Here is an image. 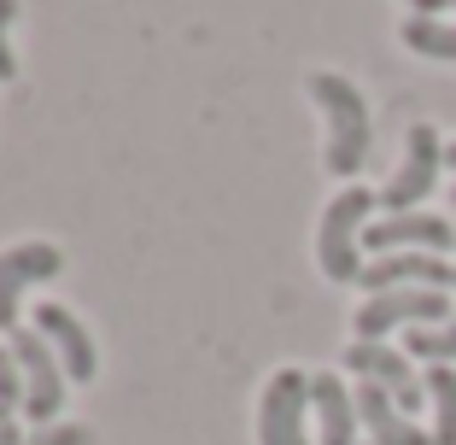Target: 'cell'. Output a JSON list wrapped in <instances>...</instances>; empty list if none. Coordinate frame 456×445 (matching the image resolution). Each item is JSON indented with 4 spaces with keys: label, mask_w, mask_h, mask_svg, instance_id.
I'll return each instance as SVG.
<instances>
[{
    "label": "cell",
    "mask_w": 456,
    "mask_h": 445,
    "mask_svg": "<svg viewBox=\"0 0 456 445\" xmlns=\"http://www.w3.org/2000/svg\"><path fill=\"white\" fill-rule=\"evenodd\" d=\"M12 405H24V375H18L12 346L0 340V410H12Z\"/></svg>",
    "instance_id": "e0dca14e"
},
{
    "label": "cell",
    "mask_w": 456,
    "mask_h": 445,
    "mask_svg": "<svg viewBox=\"0 0 456 445\" xmlns=\"http://www.w3.org/2000/svg\"><path fill=\"white\" fill-rule=\"evenodd\" d=\"M29 328H36V334H47V346L59 351L65 381H94L100 351H94V340H88V328L77 323V310H65L59 299H41L36 317H29Z\"/></svg>",
    "instance_id": "30bf717a"
},
{
    "label": "cell",
    "mask_w": 456,
    "mask_h": 445,
    "mask_svg": "<svg viewBox=\"0 0 456 445\" xmlns=\"http://www.w3.org/2000/svg\"><path fill=\"white\" fill-rule=\"evenodd\" d=\"M305 95L322 106L328 118V176H357L362 164H369V141H375V123H369V100H362V88L351 77H339V70H310Z\"/></svg>",
    "instance_id": "6da1fadb"
},
{
    "label": "cell",
    "mask_w": 456,
    "mask_h": 445,
    "mask_svg": "<svg viewBox=\"0 0 456 445\" xmlns=\"http://www.w3.org/2000/svg\"><path fill=\"white\" fill-rule=\"evenodd\" d=\"M24 445H94V428H82V422H59V428H36Z\"/></svg>",
    "instance_id": "d6986e66"
},
{
    "label": "cell",
    "mask_w": 456,
    "mask_h": 445,
    "mask_svg": "<svg viewBox=\"0 0 456 445\" xmlns=\"http://www.w3.org/2000/svg\"><path fill=\"white\" fill-rule=\"evenodd\" d=\"M421 381H428V405H433V445H456V369L433 364Z\"/></svg>",
    "instance_id": "9a60e30c"
},
{
    "label": "cell",
    "mask_w": 456,
    "mask_h": 445,
    "mask_svg": "<svg viewBox=\"0 0 456 445\" xmlns=\"http://www.w3.org/2000/svg\"><path fill=\"white\" fill-rule=\"evenodd\" d=\"M439 170H444V141H439V129H433V123H410V136H403V159H398V170H392V182L380 188L387 217L421 211V200L433 194Z\"/></svg>",
    "instance_id": "52a82bcc"
},
{
    "label": "cell",
    "mask_w": 456,
    "mask_h": 445,
    "mask_svg": "<svg viewBox=\"0 0 456 445\" xmlns=\"http://www.w3.org/2000/svg\"><path fill=\"white\" fill-rule=\"evenodd\" d=\"M362 246L375 258H387V252H439L444 258L456 246V229H451V217H439V211H398V217L369 223Z\"/></svg>",
    "instance_id": "9c48e42d"
},
{
    "label": "cell",
    "mask_w": 456,
    "mask_h": 445,
    "mask_svg": "<svg viewBox=\"0 0 456 445\" xmlns=\"http://www.w3.org/2000/svg\"><path fill=\"white\" fill-rule=\"evenodd\" d=\"M456 317V299L444 287H392V293H369L351 317L357 340H387L398 328H439Z\"/></svg>",
    "instance_id": "3957f363"
},
{
    "label": "cell",
    "mask_w": 456,
    "mask_h": 445,
    "mask_svg": "<svg viewBox=\"0 0 456 445\" xmlns=\"http://www.w3.org/2000/svg\"><path fill=\"white\" fill-rule=\"evenodd\" d=\"M398 41L421 59H456V18H403Z\"/></svg>",
    "instance_id": "5bb4252c"
},
{
    "label": "cell",
    "mask_w": 456,
    "mask_h": 445,
    "mask_svg": "<svg viewBox=\"0 0 456 445\" xmlns=\"http://www.w3.org/2000/svg\"><path fill=\"white\" fill-rule=\"evenodd\" d=\"M369 293H392V287H456V264L439 252H387L375 264H362V282Z\"/></svg>",
    "instance_id": "8fae6325"
},
{
    "label": "cell",
    "mask_w": 456,
    "mask_h": 445,
    "mask_svg": "<svg viewBox=\"0 0 456 445\" xmlns=\"http://www.w3.org/2000/svg\"><path fill=\"white\" fill-rule=\"evenodd\" d=\"M339 369L357 381H369V387L392 392V405L403 410V416H416L421 405H428V381L416 375V358L403 346H387V340H351L346 351H339Z\"/></svg>",
    "instance_id": "277c9868"
},
{
    "label": "cell",
    "mask_w": 456,
    "mask_h": 445,
    "mask_svg": "<svg viewBox=\"0 0 456 445\" xmlns=\"http://www.w3.org/2000/svg\"><path fill=\"white\" fill-rule=\"evenodd\" d=\"M12 24H18V0H0V82L18 77V59H12Z\"/></svg>",
    "instance_id": "ac0fdd59"
},
{
    "label": "cell",
    "mask_w": 456,
    "mask_h": 445,
    "mask_svg": "<svg viewBox=\"0 0 456 445\" xmlns=\"http://www.w3.org/2000/svg\"><path fill=\"white\" fill-rule=\"evenodd\" d=\"M451 205H456V188H451Z\"/></svg>",
    "instance_id": "603a6c76"
},
{
    "label": "cell",
    "mask_w": 456,
    "mask_h": 445,
    "mask_svg": "<svg viewBox=\"0 0 456 445\" xmlns=\"http://www.w3.org/2000/svg\"><path fill=\"white\" fill-rule=\"evenodd\" d=\"M310 410H316V440L322 445H357V387L339 375H310Z\"/></svg>",
    "instance_id": "7c38bea8"
},
{
    "label": "cell",
    "mask_w": 456,
    "mask_h": 445,
    "mask_svg": "<svg viewBox=\"0 0 456 445\" xmlns=\"http://www.w3.org/2000/svg\"><path fill=\"white\" fill-rule=\"evenodd\" d=\"M456 0H410V18H451Z\"/></svg>",
    "instance_id": "ffe728a7"
},
{
    "label": "cell",
    "mask_w": 456,
    "mask_h": 445,
    "mask_svg": "<svg viewBox=\"0 0 456 445\" xmlns=\"http://www.w3.org/2000/svg\"><path fill=\"white\" fill-rule=\"evenodd\" d=\"M380 194L375 188H339L334 200H328L322 223H316V264H322V276L334 287H351L362 282V229H369V217H375Z\"/></svg>",
    "instance_id": "7a4b0ae2"
},
{
    "label": "cell",
    "mask_w": 456,
    "mask_h": 445,
    "mask_svg": "<svg viewBox=\"0 0 456 445\" xmlns=\"http://www.w3.org/2000/svg\"><path fill=\"white\" fill-rule=\"evenodd\" d=\"M0 445H24V433L12 428V416H0Z\"/></svg>",
    "instance_id": "44dd1931"
},
{
    "label": "cell",
    "mask_w": 456,
    "mask_h": 445,
    "mask_svg": "<svg viewBox=\"0 0 456 445\" xmlns=\"http://www.w3.org/2000/svg\"><path fill=\"white\" fill-rule=\"evenodd\" d=\"M444 164H451V170H456V141H444Z\"/></svg>",
    "instance_id": "7402d4cb"
},
{
    "label": "cell",
    "mask_w": 456,
    "mask_h": 445,
    "mask_svg": "<svg viewBox=\"0 0 456 445\" xmlns=\"http://www.w3.org/2000/svg\"><path fill=\"white\" fill-rule=\"evenodd\" d=\"M12 358H18V375H24V416L53 428V416L65 410V364L53 358L47 334L36 328H12Z\"/></svg>",
    "instance_id": "5b68a950"
},
{
    "label": "cell",
    "mask_w": 456,
    "mask_h": 445,
    "mask_svg": "<svg viewBox=\"0 0 456 445\" xmlns=\"http://www.w3.org/2000/svg\"><path fill=\"white\" fill-rule=\"evenodd\" d=\"M59 270H65V252H59L53 241H18L12 252H0V334L18 328V299H24V287L53 282Z\"/></svg>",
    "instance_id": "ba28073f"
},
{
    "label": "cell",
    "mask_w": 456,
    "mask_h": 445,
    "mask_svg": "<svg viewBox=\"0 0 456 445\" xmlns=\"http://www.w3.org/2000/svg\"><path fill=\"white\" fill-rule=\"evenodd\" d=\"M403 351H410V358H416V364H451L456 369V317L451 323H439V328H410V334H403Z\"/></svg>",
    "instance_id": "2e32d148"
},
{
    "label": "cell",
    "mask_w": 456,
    "mask_h": 445,
    "mask_svg": "<svg viewBox=\"0 0 456 445\" xmlns=\"http://www.w3.org/2000/svg\"><path fill=\"white\" fill-rule=\"evenodd\" d=\"M357 416L369 428V445H433V428H416V416H403L392 405V392L357 381Z\"/></svg>",
    "instance_id": "4fadbf2b"
},
{
    "label": "cell",
    "mask_w": 456,
    "mask_h": 445,
    "mask_svg": "<svg viewBox=\"0 0 456 445\" xmlns=\"http://www.w3.org/2000/svg\"><path fill=\"white\" fill-rule=\"evenodd\" d=\"M257 445H310V375L275 369L257 399Z\"/></svg>",
    "instance_id": "8992f818"
},
{
    "label": "cell",
    "mask_w": 456,
    "mask_h": 445,
    "mask_svg": "<svg viewBox=\"0 0 456 445\" xmlns=\"http://www.w3.org/2000/svg\"><path fill=\"white\" fill-rule=\"evenodd\" d=\"M0 416H6V410H0Z\"/></svg>",
    "instance_id": "cb8c5ba5"
}]
</instances>
